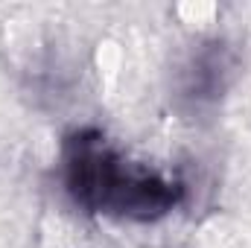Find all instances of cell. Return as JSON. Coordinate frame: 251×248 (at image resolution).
Returning <instances> with one entry per match:
<instances>
[{
    "instance_id": "6da1fadb",
    "label": "cell",
    "mask_w": 251,
    "mask_h": 248,
    "mask_svg": "<svg viewBox=\"0 0 251 248\" xmlns=\"http://www.w3.org/2000/svg\"><path fill=\"white\" fill-rule=\"evenodd\" d=\"M56 173L64 198L76 210L131 225H155L187 198V184L178 175L128 161L97 125L64 131Z\"/></svg>"
},
{
    "instance_id": "7a4b0ae2",
    "label": "cell",
    "mask_w": 251,
    "mask_h": 248,
    "mask_svg": "<svg viewBox=\"0 0 251 248\" xmlns=\"http://www.w3.org/2000/svg\"><path fill=\"white\" fill-rule=\"evenodd\" d=\"M243 73L240 47L225 35H201L178 53L170 70V102L184 120L210 117Z\"/></svg>"
}]
</instances>
